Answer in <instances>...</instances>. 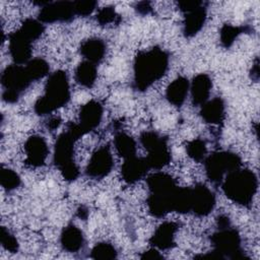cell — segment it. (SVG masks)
Here are the masks:
<instances>
[{
	"label": "cell",
	"mask_w": 260,
	"mask_h": 260,
	"mask_svg": "<svg viewBox=\"0 0 260 260\" xmlns=\"http://www.w3.org/2000/svg\"><path fill=\"white\" fill-rule=\"evenodd\" d=\"M192 206L191 211L197 216L208 215L215 206V195L205 185L197 184L191 188Z\"/></svg>",
	"instance_id": "obj_12"
},
{
	"label": "cell",
	"mask_w": 260,
	"mask_h": 260,
	"mask_svg": "<svg viewBox=\"0 0 260 260\" xmlns=\"http://www.w3.org/2000/svg\"><path fill=\"white\" fill-rule=\"evenodd\" d=\"M149 169L146 157H137L135 155L126 158L121 167L122 179L127 184H134L141 180Z\"/></svg>",
	"instance_id": "obj_15"
},
{
	"label": "cell",
	"mask_w": 260,
	"mask_h": 260,
	"mask_svg": "<svg viewBox=\"0 0 260 260\" xmlns=\"http://www.w3.org/2000/svg\"><path fill=\"white\" fill-rule=\"evenodd\" d=\"M206 8L204 5L185 13L183 21V34L186 38H192L203 27L206 20Z\"/></svg>",
	"instance_id": "obj_19"
},
{
	"label": "cell",
	"mask_w": 260,
	"mask_h": 260,
	"mask_svg": "<svg viewBox=\"0 0 260 260\" xmlns=\"http://www.w3.org/2000/svg\"><path fill=\"white\" fill-rule=\"evenodd\" d=\"M61 124V120H60V118H58V117H53V118H51L49 121H48V123H47V127L50 129V130H55V129H57L58 127H59V125Z\"/></svg>",
	"instance_id": "obj_41"
},
{
	"label": "cell",
	"mask_w": 260,
	"mask_h": 260,
	"mask_svg": "<svg viewBox=\"0 0 260 260\" xmlns=\"http://www.w3.org/2000/svg\"><path fill=\"white\" fill-rule=\"evenodd\" d=\"M106 43L100 38H90L83 41L80 45V54L86 61L93 64L100 63L106 55Z\"/></svg>",
	"instance_id": "obj_23"
},
{
	"label": "cell",
	"mask_w": 260,
	"mask_h": 260,
	"mask_svg": "<svg viewBox=\"0 0 260 260\" xmlns=\"http://www.w3.org/2000/svg\"><path fill=\"white\" fill-rule=\"evenodd\" d=\"M212 88V81L209 75L200 73L193 77L190 82L189 91L191 93L192 103L194 106H202L208 101Z\"/></svg>",
	"instance_id": "obj_17"
},
{
	"label": "cell",
	"mask_w": 260,
	"mask_h": 260,
	"mask_svg": "<svg viewBox=\"0 0 260 260\" xmlns=\"http://www.w3.org/2000/svg\"><path fill=\"white\" fill-rule=\"evenodd\" d=\"M21 183L19 175L9 168L2 167L0 173V184L6 191L15 190Z\"/></svg>",
	"instance_id": "obj_32"
},
{
	"label": "cell",
	"mask_w": 260,
	"mask_h": 260,
	"mask_svg": "<svg viewBox=\"0 0 260 260\" xmlns=\"http://www.w3.org/2000/svg\"><path fill=\"white\" fill-rule=\"evenodd\" d=\"M247 28L243 26H235L231 24H224L219 31V40L224 48H230L236 39L243 34Z\"/></svg>",
	"instance_id": "obj_28"
},
{
	"label": "cell",
	"mask_w": 260,
	"mask_h": 260,
	"mask_svg": "<svg viewBox=\"0 0 260 260\" xmlns=\"http://www.w3.org/2000/svg\"><path fill=\"white\" fill-rule=\"evenodd\" d=\"M74 15L73 1H49L41 7L38 19L43 23L68 22L73 19Z\"/></svg>",
	"instance_id": "obj_9"
},
{
	"label": "cell",
	"mask_w": 260,
	"mask_h": 260,
	"mask_svg": "<svg viewBox=\"0 0 260 260\" xmlns=\"http://www.w3.org/2000/svg\"><path fill=\"white\" fill-rule=\"evenodd\" d=\"M114 145L117 152L124 159L136 155V141L125 132H118L114 138Z\"/></svg>",
	"instance_id": "obj_25"
},
{
	"label": "cell",
	"mask_w": 260,
	"mask_h": 260,
	"mask_svg": "<svg viewBox=\"0 0 260 260\" xmlns=\"http://www.w3.org/2000/svg\"><path fill=\"white\" fill-rule=\"evenodd\" d=\"M140 258L144 260H160V259H164V256L160 254L159 250L152 247L151 249L144 251L140 255Z\"/></svg>",
	"instance_id": "obj_37"
},
{
	"label": "cell",
	"mask_w": 260,
	"mask_h": 260,
	"mask_svg": "<svg viewBox=\"0 0 260 260\" xmlns=\"http://www.w3.org/2000/svg\"><path fill=\"white\" fill-rule=\"evenodd\" d=\"M70 100V87L65 71L53 72L45 85L44 94L36 102L34 110L40 116L48 115L65 106Z\"/></svg>",
	"instance_id": "obj_4"
},
{
	"label": "cell",
	"mask_w": 260,
	"mask_h": 260,
	"mask_svg": "<svg viewBox=\"0 0 260 260\" xmlns=\"http://www.w3.org/2000/svg\"><path fill=\"white\" fill-rule=\"evenodd\" d=\"M149 194H171L178 187L173 177L162 172L151 174L146 179Z\"/></svg>",
	"instance_id": "obj_21"
},
{
	"label": "cell",
	"mask_w": 260,
	"mask_h": 260,
	"mask_svg": "<svg viewBox=\"0 0 260 260\" xmlns=\"http://www.w3.org/2000/svg\"><path fill=\"white\" fill-rule=\"evenodd\" d=\"M169 55L158 47L138 53L133 64V87L144 91L160 79L169 68Z\"/></svg>",
	"instance_id": "obj_1"
},
{
	"label": "cell",
	"mask_w": 260,
	"mask_h": 260,
	"mask_svg": "<svg viewBox=\"0 0 260 260\" xmlns=\"http://www.w3.org/2000/svg\"><path fill=\"white\" fill-rule=\"evenodd\" d=\"M88 215V211L87 209L84 207V206H80L78 209H77V216L81 219H86Z\"/></svg>",
	"instance_id": "obj_42"
},
{
	"label": "cell",
	"mask_w": 260,
	"mask_h": 260,
	"mask_svg": "<svg viewBox=\"0 0 260 260\" xmlns=\"http://www.w3.org/2000/svg\"><path fill=\"white\" fill-rule=\"evenodd\" d=\"M216 222H217L218 229H224V228L231 226V220H230L229 216L225 215V214L219 215L216 219Z\"/></svg>",
	"instance_id": "obj_40"
},
{
	"label": "cell",
	"mask_w": 260,
	"mask_h": 260,
	"mask_svg": "<svg viewBox=\"0 0 260 260\" xmlns=\"http://www.w3.org/2000/svg\"><path fill=\"white\" fill-rule=\"evenodd\" d=\"M204 4L205 3L203 1H197V0H184V1L177 2L179 10H181L184 13L189 12V11H191L197 7H200Z\"/></svg>",
	"instance_id": "obj_36"
},
{
	"label": "cell",
	"mask_w": 260,
	"mask_h": 260,
	"mask_svg": "<svg viewBox=\"0 0 260 260\" xmlns=\"http://www.w3.org/2000/svg\"><path fill=\"white\" fill-rule=\"evenodd\" d=\"M114 166L113 155L108 145H104L96 149L85 169L86 176L92 179H102L110 174Z\"/></svg>",
	"instance_id": "obj_11"
},
{
	"label": "cell",
	"mask_w": 260,
	"mask_h": 260,
	"mask_svg": "<svg viewBox=\"0 0 260 260\" xmlns=\"http://www.w3.org/2000/svg\"><path fill=\"white\" fill-rule=\"evenodd\" d=\"M86 134L79 124L69 123L67 130L62 132L55 143L54 164L66 181H74L79 176V169L73 158L74 143Z\"/></svg>",
	"instance_id": "obj_2"
},
{
	"label": "cell",
	"mask_w": 260,
	"mask_h": 260,
	"mask_svg": "<svg viewBox=\"0 0 260 260\" xmlns=\"http://www.w3.org/2000/svg\"><path fill=\"white\" fill-rule=\"evenodd\" d=\"M25 162L30 167H42L48 156L49 148L44 137L32 135L24 143Z\"/></svg>",
	"instance_id": "obj_13"
},
{
	"label": "cell",
	"mask_w": 260,
	"mask_h": 260,
	"mask_svg": "<svg viewBox=\"0 0 260 260\" xmlns=\"http://www.w3.org/2000/svg\"><path fill=\"white\" fill-rule=\"evenodd\" d=\"M60 245L63 250L69 253H76L84 245V236L80 229L74 224L66 225L60 235Z\"/></svg>",
	"instance_id": "obj_18"
},
{
	"label": "cell",
	"mask_w": 260,
	"mask_h": 260,
	"mask_svg": "<svg viewBox=\"0 0 260 260\" xmlns=\"http://www.w3.org/2000/svg\"><path fill=\"white\" fill-rule=\"evenodd\" d=\"M0 243L2 247L10 253H16L18 251V241L5 226H2L0 230Z\"/></svg>",
	"instance_id": "obj_34"
},
{
	"label": "cell",
	"mask_w": 260,
	"mask_h": 260,
	"mask_svg": "<svg viewBox=\"0 0 260 260\" xmlns=\"http://www.w3.org/2000/svg\"><path fill=\"white\" fill-rule=\"evenodd\" d=\"M241 157L231 151H217L208 155L204 159L206 177L213 184H221L224 177L241 168Z\"/></svg>",
	"instance_id": "obj_6"
},
{
	"label": "cell",
	"mask_w": 260,
	"mask_h": 260,
	"mask_svg": "<svg viewBox=\"0 0 260 260\" xmlns=\"http://www.w3.org/2000/svg\"><path fill=\"white\" fill-rule=\"evenodd\" d=\"M213 246V252L218 255L220 259H249L243 253L241 248V237L236 229L232 226L218 229L210 237Z\"/></svg>",
	"instance_id": "obj_8"
},
{
	"label": "cell",
	"mask_w": 260,
	"mask_h": 260,
	"mask_svg": "<svg viewBox=\"0 0 260 260\" xmlns=\"http://www.w3.org/2000/svg\"><path fill=\"white\" fill-rule=\"evenodd\" d=\"M250 76H251V79L254 81H258V79H259V60H258V58L255 59V62L252 65V68L250 70Z\"/></svg>",
	"instance_id": "obj_39"
},
{
	"label": "cell",
	"mask_w": 260,
	"mask_h": 260,
	"mask_svg": "<svg viewBox=\"0 0 260 260\" xmlns=\"http://www.w3.org/2000/svg\"><path fill=\"white\" fill-rule=\"evenodd\" d=\"M187 154L190 158H192L195 161H201L204 160L207 153L206 143L204 140L200 138L193 139L192 141L188 142L186 146Z\"/></svg>",
	"instance_id": "obj_31"
},
{
	"label": "cell",
	"mask_w": 260,
	"mask_h": 260,
	"mask_svg": "<svg viewBox=\"0 0 260 260\" xmlns=\"http://www.w3.org/2000/svg\"><path fill=\"white\" fill-rule=\"evenodd\" d=\"M192 192L190 187H177L173 196V211L187 213L191 211Z\"/></svg>",
	"instance_id": "obj_26"
},
{
	"label": "cell",
	"mask_w": 260,
	"mask_h": 260,
	"mask_svg": "<svg viewBox=\"0 0 260 260\" xmlns=\"http://www.w3.org/2000/svg\"><path fill=\"white\" fill-rule=\"evenodd\" d=\"M8 49L14 64L24 65L31 60L32 41L19 28L9 35Z\"/></svg>",
	"instance_id": "obj_10"
},
{
	"label": "cell",
	"mask_w": 260,
	"mask_h": 260,
	"mask_svg": "<svg viewBox=\"0 0 260 260\" xmlns=\"http://www.w3.org/2000/svg\"><path fill=\"white\" fill-rule=\"evenodd\" d=\"M139 140L148 152L146 160L150 169L160 170L170 164L172 155L167 138L154 131H144L140 134Z\"/></svg>",
	"instance_id": "obj_7"
},
{
	"label": "cell",
	"mask_w": 260,
	"mask_h": 260,
	"mask_svg": "<svg viewBox=\"0 0 260 260\" xmlns=\"http://www.w3.org/2000/svg\"><path fill=\"white\" fill-rule=\"evenodd\" d=\"M98 76V71H96V66L95 64L88 62V61H83L79 63L75 69L74 77L76 82L83 86V87H91Z\"/></svg>",
	"instance_id": "obj_24"
},
{
	"label": "cell",
	"mask_w": 260,
	"mask_h": 260,
	"mask_svg": "<svg viewBox=\"0 0 260 260\" xmlns=\"http://www.w3.org/2000/svg\"><path fill=\"white\" fill-rule=\"evenodd\" d=\"M98 2L94 0H77L73 1L75 15L87 16L90 15L96 8Z\"/></svg>",
	"instance_id": "obj_35"
},
{
	"label": "cell",
	"mask_w": 260,
	"mask_h": 260,
	"mask_svg": "<svg viewBox=\"0 0 260 260\" xmlns=\"http://www.w3.org/2000/svg\"><path fill=\"white\" fill-rule=\"evenodd\" d=\"M32 82L24 65H9L1 74V84L3 87L2 99L4 102L16 103L20 93Z\"/></svg>",
	"instance_id": "obj_5"
},
{
	"label": "cell",
	"mask_w": 260,
	"mask_h": 260,
	"mask_svg": "<svg viewBox=\"0 0 260 260\" xmlns=\"http://www.w3.org/2000/svg\"><path fill=\"white\" fill-rule=\"evenodd\" d=\"M103 106L96 101H89L84 104L79 112V125L85 133L95 129L103 118Z\"/></svg>",
	"instance_id": "obj_16"
},
{
	"label": "cell",
	"mask_w": 260,
	"mask_h": 260,
	"mask_svg": "<svg viewBox=\"0 0 260 260\" xmlns=\"http://www.w3.org/2000/svg\"><path fill=\"white\" fill-rule=\"evenodd\" d=\"M179 225L174 221H165L159 224L149 239V243L157 250H168L175 246L176 234Z\"/></svg>",
	"instance_id": "obj_14"
},
{
	"label": "cell",
	"mask_w": 260,
	"mask_h": 260,
	"mask_svg": "<svg viewBox=\"0 0 260 260\" xmlns=\"http://www.w3.org/2000/svg\"><path fill=\"white\" fill-rule=\"evenodd\" d=\"M25 68L32 81L44 78L49 74L50 66L48 62L42 58H34L25 64Z\"/></svg>",
	"instance_id": "obj_27"
},
{
	"label": "cell",
	"mask_w": 260,
	"mask_h": 260,
	"mask_svg": "<svg viewBox=\"0 0 260 260\" xmlns=\"http://www.w3.org/2000/svg\"><path fill=\"white\" fill-rule=\"evenodd\" d=\"M190 81L184 77L179 76L174 79L166 89V99L170 104L176 107H181L189 92Z\"/></svg>",
	"instance_id": "obj_22"
},
{
	"label": "cell",
	"mask_w": 260,
	"mask_h": 260,
	"mask_svg": "<svg viewBox=\"0 0 260 260\" xmlns=\"http://www.w3.org/2000/svg\"><path fill=\"white\" fill-rule=\"evenodd\" d=\"M221 188L231 201L242 206H249L257 192L258 179L253 171L239 168L224 177Z\"/></svg>",
	"instance_id": "obj_3"
},
{
	"label": "cell",
	"mask_w": 260,
	"mask_h": 260,
	"mask_svg": "<svg viewBox=\"0 0 260 260\" xmlns=\"http://www.w3.org/2000/svg\"><path fill=\"white\" fill-rule=\"evenodd\" d=\"M117 255L118 252L116 248L108 242L98 243L90 252V257L96 260H112L116 259Z\"/></svg>",
	"instance_id": "obj_29"
},
{
	"label": "cell",
	"mask_w": 260,
	"mask_h": 260,
	"mask_svg": "<svg viewBox=\"0 0 260 260\" xmlns=\"http://www.w3.org/2000/svg\"><path fill=\"white\" fill-rule=\"evenodd\" d=\"M19 29L32 42L38 40L45 30V25L43 22H41L39 19L34 18H26Z\"/></svg>",
	"instance_id": "obj_30"
},
{
	"label": "cell",
	"mask_w": 260,
	"mask_h": 260,
	"mask_svg": "<svg viewBox=\"0 0 260 260\" xmlns=\"http://www.w3.org/2000/svg\"><path fill=\"white\" fill-rule=\"evenodd\" d=\"M95 20L101 25L118 23L120 21V15L116 12L113 6H106L98 11L95 15Z\"/></svg>",
	"instance_id": "obj_33"
},
{
	"label": "cell",
	"mask_w": 260,
	"mask_h": 260,
	"mask_svg": "<svg viewBox=\"0 0 260 260\" xmlns=\"http://www.w3.org/2000/svg\"><path fill=\"white\" fill-rule=\"evenodd\" d=\"M200 116L203 121L209 124H220L225 117L224 102L220 98L208 100L201 106Z\"/></svg>",
	"instance_id": "obj_20"
},
{
	"label": "cell",
	"mask_w": 260,
	"mask_h": 260,
	"mask_svg": "<svg viewBox=\"0 0 260 260\" xmlns=\"http://www.w3.org/2000/svg\"><path fill=\"white\" fill-rule=\"evenodd\" d=\"M134 8H135V10H136L139 14H141V15H146V14L150 13L151 10H152V7H151V5H150V2H148V1L137 2V3L135 4Z\"/></svg>",
	"instance_id": "obj_38"
}]
</instances>
